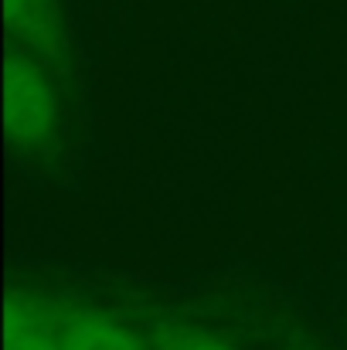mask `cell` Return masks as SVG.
I'll return each mask as SVG.
<instances>
[{
    "mask_svg": "<svg viewBox=\"0 0 347 350\" xmlns=\"http://www.w3.org/2000/svg\"><path fill=\"white\" fill-rule=\"evenodd\" d=\"M62 350H150L106 310L75 306L62 320Z\"/></svg>",
    "mask_w": 347,
    "mask_h": 350,
    "instance_id": "cell-4",
    "label": "cell"
},
{
    "mask_svg": "<svg viewBox=\"0 0 347 350\" xmlns=\"http://www.w3.org/2000/svg\"><path fill=\"white\" fill-rule=\"evenodd\" d=\"M160 350H238L235 344L208 334V330H191V327H174L160 334Z\"/></svg>",
    "mask_w": 347,
    "mask_h": 350,
    "instance_id": "cell-5",
    "label": "cell"
},
{
    "mask_svg": "<svg viewBox=\"0 0 347 350\" xmlns=\"http://www.w3.org/2000/svg\"><path fill=\"white\" fill-rule=\"evenodd\" d=\"M3 17L17 48H27L44 62L62 55L58 0H3Z\"/></svg>",
    "mask_w": 347,
    "mask_h": 350,
    "instance_id": "cell-3",
    "label": "cell"
},
{
    "mask_svg": "<svg viewBox=\"0 0 347 350\" xmlns=\"http://www.w3.org/2000/svg\"><path fill=\"white\" fill-rule=\"evenodd\" d=\"M62 119V96L48 75V62L27 48L10 44L3 65V126L17 150H38L48 143Z\"/></svg>",
    "mask_w": 347,
    "mask_h": 350,
    "instance_id": "cell-1",
    "label": "cell"
},
{
    "mask_svg": "<svg viewBox=\"0 0 347 350\" xmlns=\"http://www.w3.org/2000/svg\"><path fill=\"white\" fill-rule=\"evenodd\" d=\"M62 320L44 299L31 293H7L3 313V350H62Z\"/></svg>",
    "mask_w": 347,
    "mask_h": 350,
    "instance_id": "cell-2",
    "label": "cell"
}]
</instances>
